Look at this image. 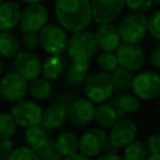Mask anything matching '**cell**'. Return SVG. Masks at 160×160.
<instances>
[{
  "instance_id": "obj_1",
  "label": "cell",
  "mask_w": 160,
  "mask_h": 160,
  "mask_svg": "<svg viewBox=\"0 0 160 160\" xmlns=\"http://www.w3.org/2000/svg\"><path fill=\"white\" fill-rule=\"evenodd\" d=\"M54 11L60 26L72 34L86 30L92 20L89 0H56Z\"/></svg>"
},
{
  "instance_id": "obj_2",
  "label": "cell",
  "mask_w": 160,
  "mask_h": 160,
  "mask_svg": "<svg viewBox=\"0 0 160 160\" xmlns=\"http://www.w3.org/2000/svg\"><path fill=\"white\" fill-rule=\"evenodd\" d=\"M118 31L122 42L139 44L148 34V18L144 14L129 12L120 20Z\"/></svg>"
},
{
  "instance_id": "obj_3",
  "label": "cell",
  "mask_w": 160,
  "mask_h": 160,
  "mask_svg": "<svg viewBox=\"0 0 160 160\" xmlns=\"http://www.w3.org/2000/svg\"><path fill=\"white\" fill-rule=\"evenodd\" d=\"M82 85L86 99L92 104L105 102L108 99H110L114 92L110 75L102 71L88 74Z\"/></svg>"
},
{
  "instance_id": "obj_4",
  "label": "cell",
  "mask_w": 160,
  "mask_h": 160,
  "mask_svg": "<svg viewBox=\"0 0 160 160\" xmlns=\"http://www.w3.org/2000/svg\"><path fill=\"white\" fill-rule=\"evenodd\" d=\"M9 114L11 115L16 126L28 129L31 126L40 125L42 108L39 102H36L32 99H22L14 102Z\"/></svg>"
},
{
  "instance_id": "obj_5",
  "label": "cell",
  "mask_w": 160,
  "mask_h": 160,
  "mask_svg": "<svg viewBox=\"0 0 160 160\" xmlns=\"http://www.w3.org/2000/svg\"><path fill=\"white\" fill-rule=\"evenodd\" d=\"M39 46L42 48L49 55L60 56L66 51L68 46V35L65 30L56 24H46L38 34Z\"/></svg>"
},
{
  "instance_id": "obj_6",
  "label": "cell",
  "mask_w": 160,
  "mask_h": 160,
  "mask_svg": "<svg viewBox=\"0 0 160 160\" xmlns=\"http://www.w3.org/2000/svg\"><path fill=\"white\" fill-rule=\"evenodd\" d=\"M98 45L95 42L94 32L90 30H82L74 32L68 38L66 51L69 58L72 59H88L90 60L98 52Z\"/></svg>"
},
{
  "instance_id": "obj_7",
  "label": "cell",
  "mask_w": 160,
  "mask_h": 160,
  "mask_svg": "<svg viewBox=\"0 0 160 160\" xmlns=\"http://www.w3.org/2000/svg\"><path fill=\"white\" fill-rule=\"evenodd\" d=\"M49 20L48 8L42 4H31L21 10L20 29L24 34H38Z\"/></svg>"
},
{
  "instance_id": "obj_8",
  "label": "cell",
  "mask_w": 160,
  "mask_h": 160,
  "mask_svg": "<svg viewBox=\"0 0 160 160\" xmlns=\"http://www.w3.org/2000/svg\"><path fill=\"white\" fill-rule=\"evenodd\" d=\"M131 90L134 96L139 100H152L159 95L160 91V78L155 71L145 70L134 75L131 82Z\"/></svg>"
},
{
  "instance_id": "obj_9",
  "label": "cell",
  "mask_w": 160,
  "mask_h": 160,
  "mask_svg": "<svg viewBox=\"0 0 160 160\" xmlns=\"http://www.w3.org/2000/svg\"><path fill=\"white\" fill-rule=\"evenodd\" d=\"M108 132L101 128H91L79 138V152L86 158H98L108 144Z\"/></svg>"
},
{
  "instance_id": "obj_10",
  "label": "cell",
  "mask_w": 160,
  "mask_h": 160,
  "mask_svg": "<svg viewBox=\"0 0 160 160\" xmlns=\"http://www.w3.org/2000/svg\"><path fill=\"white\" fill-rule=\"evenodd\" d=\"M138 125L130 118L118 119V121L110 128L108 134V140L118 150L124 149L126 145L136 140Z\"/></svg>"
},
{
  "instance_id": "obj_11",
  "label": "cell",
  "mask_w": 160,
  "mask_h": 160,
  "mask_svg": "<svg viewBox=\"0 0 160 160\" xmlns=\"http://www.w3.org/2000/svg\"><path fill=\"white\" fill-rule=\"evenodd\" d=\"M91 19L98 24H111L124 10V0H89Z\"/></svg>"
},
{
  "instance_id": "obj_12",
  "label": "cell",
  "mask_w": 160,
  "mask_h": 160,
  "mask_svg": "<svg viewBox=\"0 0 160 160\" xmlns=\"http://www.w3.org/2000/svg\"><path fill=\"white\" fill-rule=\"evenodd\" d=\"M114 54L116 56L118 65L131 72L140 70L145 65L146 55L138 44L121 42Z\"/></svg>"
},
{
  "instance_id": "obj_13",
  "label": "cell",
  "mask_w": 160,
  "mask_h": 160,
  "mask_svg": "<svg viewBox=\"0 0 160 160\" xmlns=\"http://www.w3.org/2000/svg\"><path fill=\"white\" fill-rule=\"evenodd\" d=\"M14 72L22 78L26 82L40 78L41 61L32 51L21 50L14 58Z\"/></svg>"
},
{
  "instance_id": "obj_14",
  "label": "cell",
  "mask_w": 160,
  "mask_h": 160,
  "mask_svg": "<svg viewBox=\"0 0 160 160\" xmlns=\"http://www.w3.org/2000/svg\"><path fill=\"white\" fill-rule=\"evenodd\" d=\"M28 94V82L14 71L8 72L0 80V96L9 102H16L25 99Z\"/></svg>"
},
{
  "instance_id": "obj_15",
  "label": "cell",
  "mask_w": 160,
  "mask_h": 160,
  "mask_svg": "<svg viewBox=\"0 0 160 160\" xmlns=\"http://www.w3.org/2000/svg\"><path fill=\"white\" fill-rule=\"evenodd\" d=\"M95 106L86 98L76 99L68 108V121L75 128H85L94 121Z\"/></svg>"
},
{
  "instance_id": "obj_16",
  "label": "cell",
  "mask_w": 160,
  "mask_h": 160,
  "mask_svg": "<svg viewBox=\"0 0 160 160\" xmlns=\"http://www.w3.org/2000/svg\"><path fill=\"white\" fill-rule=\"evenodd\" d=\"M94 38L98 49H101L105 52H115L121 44L118 28L112 24H99L94 32Z\"/></svg>"
},
{
  "instance_id": "obj_17",
  "label": "cell",
  "mask_w": 160,
  "mask_h": 160,
  "mask_svg": "<svg viewBox=\"0 0 160 160\" xmlns=\"http://www.w3.org/2000/svg\"><path fill=\"white\" fill-rule=\"evenodd\" d=\"M68 121V108L52 102L45 110H42L40 125L48 130H58L62 128Z\"/></svg>"
},
{
  "instance_id": "obj_18",
  "label": "cell",
  "mask_w": 160,
  "mask_h": 160,
  "mask_svg": "<svg viewBox=\"0 0 160 160\" xmlns=\"http://www.w3.org/2000/svg\"><path fill=\"white\" fill-rule=\"evenodd\" d=\"M21 15L20 5L15 1H2L0 4V32H6L19 25Z\"/></svg>"
},
{
  "instance_id": "obj_19",
  "label": "cell",
  "mask_w": 160,
  "mask_h": 160,
  "mask_svg": "<svg viewBox=\"0 0 160 160\" xmlns=\"http://www.w3.org/2000/svg\"><path fill=\"white\" fill-rule=\"evenodd\" d=\"M111 105L116 111L118 119L128 118V115L138 112L140 110V106H141L140 100L138 98H135L134 95H130L128 92L118 94L112 99Z\"/></svg>"
},
{
  "instance_id": "obj_20",
  "label": "cell",
  "mask_w": 160,
  "mask_h": 160,
  "mask_svg": "<svg viewBox=\"0 0 160 160\" xmlns=\"http://www.w3.org/2000/svg\"><path fill=\"white\" fill-rule=\"evenodd\" d=\"M89 65L90 61L88 59H72L71 64L66 68L65 71L66 81L74 88L81 86L88 76Z\"/></svg>"
},
{
  "instance_id": "obj_21",
  "label": "cell",
  "mask_w": 160,
  "mask_h": 160,
  "mask_svg": "<svg viewBox=\"0 0 160 160\" xmlns=\"http://www.w3.org/2000/svg\"><path fill=\"white\" fill-rule=\"evenodd\" d=\"M54 144H55L58 152L62 158H66V156L79 152V138L76 136V134H74L71 131L60 132L56 136V139L54 140Z\"/></svg>"
},
{
  "instance_id": "obj_22",
  "label": "cell",
  "mask_w": 160,
  "mask_h": 160,
  "mask_svg": "<svg viewBox=\"0 0 160 160\" xmlns=\"http://www.w3.org/2000/svg\"><path fill=\"white\" fill-rule=\"evenodd\" d=\"M94 121H96L99 128L104 130L110 129L118 121V115L112 105L109 102L98 104L94 110Z\"/></svg>"
},
{
  "instance_id": "obj_23",
  "label": "cell",
  "mask_w": 160,
  "mask_h": 160,
  "mask_svg": "<svg viewBox=\"0 0 160 160\" xmlns=\"http://www.w3.org/2000/svg\"><path fill=\"white\" fill-rule=\"evenodd\" d=\"M64 69H65L64 59L61 56L50 55L41 64V74L44 76L42 79H45L48 81H55L60 78Z\"/></svg>"
},
{
  "instance_id": "obj_24",
  "label": "cell",
  "mask_w": 160,
  "mask_h": 160,
  "mask_svg": "<svg viewBox=\"0 0 160 160\" xmlns=\"http://www.w3.org/2000/svg\"><path fill=\"white\" fill-rule=\"evenodd\" d=\"M28 92L30 94L32 100H35L36 102L46 101L52 95V85L50 81L42 78H38L30 81V84H28Z\"/></svg>"
},
{
  "instance_id": "obj_25",
  "label": "cell",
  "mask_w": 160,
  "mask_h": 160,
  "mask_svg": "<svg viewBox=\"0 0 160 160\" xmlns=\"http://www.w3.org/2000/svg\"><path fill=\"white\" fill-rule=\"evenodd\" d=\"M21 51V42L19 38L10 32H0V56L2 58H15Z\"/></svg>"
},
{
  "instance_id": "obj_26",
  "label": "cell",
  "mask_w": 160,
  "mask_h": 160,
  "mask_svg": "<svg viewBox=\"0 0 160 160\" xmlns=\"http://www.w3.org/2000/svg\"><path fill=\"white\" fill-rule=\"evenodd\" d=\"M48 139H49L48 131L41 125L28 128L24 134V140L26 144L25 146L32 149L34 151H38L40 148H42V145L48 141Z\"/></svg>"
},
{
  "instance_id": "obj_27",
  "label": "cell",
  "mask_w": 160,
  "mask_h": 160,
  "mask_svg": "<svg viewBox=\"0 0 160 160\" xmlns=\"http://www.w3.org/2000/svg\"><path fill=\"white\" fill-rule=\"evenodd\" d=\"M109 75H110V79H111L114 91L125 92L126 90H129L131 88V82H132V79H134V72H131V71H129L124 68L118 66Z\"/></svg>"
},
{
  "instance_id": "obj_28",
  "label": "cell",
  "mask_w": 160,
  "mask_h": 160,
  "mask_svg": "<svg viewBox=\"0 0 160 160\" xmlns=\"http://www.w3.org/2000/svg\"><path fill=\"white\" fill-rule=\"evenodd\" d=\"M148 155L149 154L145 142L142 140H134L132 142H130L124 148L121 158L124 160H145Z\"/></svg>"
},
{
  "instance_id": "obj_29",
  "label": "cell",
  "mask_w": 160,
  "mask_h": 160,
  "mask_svg": "<svg viewBox=\"0 0 160 160\" xmlns=\"http://www.w3.org/2000/svg\"><path fill=\"white\" fill-rule=\"evenodd\" d=\"M16 132V124L11 115L6 111H0V141L11 139Z\"/></svg>"
},
{
  "instance_id": "obj_30",
  "label": "cell",
  "mask_w": 160,
  "mask_h": 160,
  "mask_svg": "<svg viewBox=\"0 0 160 160\" xmlns=\"http://www.w3.org/2000/svg\"><path fill=\"white\" fill-rule=\"evenodd\" d=\"M98 66L100 68V71L102 72H106V74H110L119 65H118V60H116V56L114 52H105L102 51L99 56H98Z\"/></svg>"
},
{
  "instance_id": "obj_31",
  "label": "cell",
  "mask_w": 160,
  "mask_h": 160,
  "mask_svg": "<svg viewBox=\"0 0 160 160\" xmlns=\"http://www.w3.org/2000/svg\"><path fill=\"white\" fill-rule=\"evenodd\" d=\"M6 160H40L38 152L28 146L14 148L6 156Z\"/></svg>"
},
{
  "instance_id": "obj_32",
  "label": "cell",
  "mask_w": 160,
  "mask_h": 160,
  "mask_svg": "<svg viewBox=\"0 0 160 160\" xmlns=\"http://www.w3.org/2000/svg\"><path fill=\"white\" fill-rule=\"evenodd\" d=\"M36 152L40 160H62L64 159L58 152L52 139H48V141L42 145V148H40Z\"/></svg>"
},
{
  "instance_id": "obj_33",
  "label": "cell",
  "mask_w": 160,
  "mask_h": 160,
  "mask_svg": "<svg viewBox=\"0 0 160 160\" xmlns=\"http://www.w3.org/2000/svg\"><path fill=\"white\" fill-rule=\"evenodd\" d=\"M124 5L128 6L131 10V12L144 14L152 8L154 1L152 0H124Z\"/></svg>"
},
{
  "instance_id": "obj_34",
  "label": "cell",
  "mask_w": 160,
  "mask_h": 160,
  "mask_svg": "<svg viewBox=\"0 0 160 160\" xmlns=\"http://www.w3.org/2000/svg\"><path fill=\"white\" fill-rule=\"evenodd\" d=\"M159 20H160V12L159 10H155L151 12V15L148 18V32L155 39H160V28H159Z\"/></svg>"
},
{
  "instance_id": "obj_35",
  "label": "cell",
  "mask_w": 160,
  "mask_h": 160,
  "mask_svg": "<svg viewBox=\"0 0 160 160\" xmlns=\"http://www.w3.org/2000/svg\"><path fill=\"white\" fill-rule=\"evenodd\" d=\"M144 142H145L149 155L150 154H160V135L158 132L150 134Z\"/></svg>"
},
{
  "instance_id": "obj_36",
  "label": "cell",
  "mask_w": 160,
  "mask_h": 160,
  "mask_svg": "<svg viewBox=\"0 0 160 160\" xmlns=\"http://www.w3.org/2000/svg\"><path fill=\"white\" fill-rule=\"evenodd\" d=\"M76 99H78V98L75 96L74 92H70V91H61V92H59V94L55 96L54 102L60 104V105H62V106H65V108H69Z\"/></svg>"
},
{
  "instance_id": "obj_37",
  "label": "cell",
  "mask_w": 160,
  "mask_h": 160,
  "mask_svg": "<svg viewBox=\"0 0 160 160\" xmlns=\"http://www.w3.org/2000/svg\"><path fill=\"white\" fill-rule=\"evenodd\" d=\"M22 45L25 46L26 51H32L39 48V36L38 34H24Z\"/></svg>"
},
{
  "instance_id": "obj_38",
  "label": "cell",
  "mask_w": 160,
  "mask_h": 160,
  "mask_svg": "<svg viewBox=\"0 0 160 160\" xmlns=\"http://www.w3.org/2000/svg\"><path fill=\"white\" fill-rule=\"evenodd\" d=\"M150 64L155 69L160 68V45H156L154 48V50L151 51V54H150Z\"/></svg>"
},
{
  "instance_id": "obj_39",
  "label": "cell",
  "mask_w": 160,
  "mask_h": 160,
  "mask_svg": "<svg viewBox=\"0 0 160 160\" xmlns=\"http://www.w3.org/2000/svg\"><path fill=\"white\" fill-rule=\"evenodd\" d=\"M95 160H124L120 155L115 154V155H110V154H101L99 155Z\"/></svg>"
},
{
  "instance_id": "obj_40",
  "label": "cell",
  "mask_w": 160,
  "mask_h": 160,
  "mask_svg": "<svg viewBox=\"0 0 160 160\" xmlns=\"http://www.w3.org/2000/svg\"><path fill=\"white\" fill-rule=\"evenodd\" d=\"M118 149L114 146V145H111L109 141H108V144L105 145V148H104V151H102V154H110V155H115V154H118Z\"/></svg>"
},
{
  "instance_id": "obj_41",
  "label": "cell",
  "mask_w": 160,
  "mask_h": 160,
  "mask_svg": "<svg viewBox=\"0 0 160 160\" xmlns=\"http://www.w3.org/2000/svg\"><path fill=\"white\" fill-rule=\"evenodd\" d=\"M62 160H91V159L86 158L85 155H82V154H80V152H76V154H74V155H70V156L64 158Z\"/></svg>"
},
{
  "instance_id": "obj_42",
  "label": "cell",
  "mask_w": 160,
  "mask_h": 160,
  "mask_svg": "<svg viewBox=\"0 0 160 160\" xmlns=\"http://www.w3.org/2000/svg\"><path fill=\"white\" fill-rule=\"evenodd\" d=\"M145 160H160V154H150L145 158Z\"/></svg>"
},
{
  "instance_id": "obj_43",
  "label": "cell",
  "mask_w": 160,
  "mask_h": 160,
  "mask_svg": "<svg viewBox=\"0 0 160 160\" xmlns=\"http://www.w3.org/2000/svg\"><path fill=\"white\" fill-rule=\"evenodd\" d=\"M21 1L28 4V5H31V4H41L42 0H21Z\"/></svg>"
},
{
  "instance_id": "obj_44",
  "label": "cell",
  "mask_w": 160,
  "mask_h": 160,
  "mask_svg": "<svg viewBox=\"0 0 160 160\" xmlns=\"http://www.w3.org/2000/svg\"><path fill=\"white\" fill-rule=\"evenodd\" d=\"M2 70H4V64H2V60L0 59V75L2 74Z\"/></svg>"
},
{
  "instance_id": "obj_45",
  "label": "cell",
  "mask_w": 160,
  "mask_h": 160,
  "mask_svg": "<svg viewBox=\"0 0 160 160\" xmlns=\"http://www.w3.org/2000/svg\"><path fill=\"white\" fill-rule=\"evenodd\" d=\"M152 1H154V4H155L156 6H159V5H160V0H152Z\"/></svg>"
},
{
  "instance_id": "obj_46",
  "label": "cell",
  "mask_w": 160,
  "mask_h": 160,
  "mask_svg": "<svg viewBox=\"0 0 160 160\" xmlns=\"http://www.w3.org/2000/svg\"><path fill=\"white\" fill-rule=\"evenodd\" d=\"M1 2H2V0H0V4H1Z\"/></svg>"
}]
</instances>
